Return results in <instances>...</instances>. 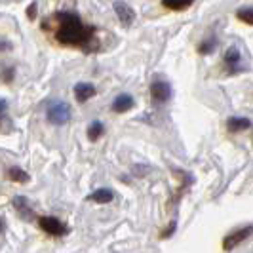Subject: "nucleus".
Masks as SVG:
<instances>
[{
    "instance_id": "9d476101",
    "label": "nucleus",
    "mask_w": 253,
    "mask_h": 253,
    "mask_svg": "<svg viewBox=\"0 0 253 253\" xmlns=\"http://www.w3.org/2000/svg\"><path fill=\"white\" fill-rule=\"evenodd\" d=\"M113 198H114L113 190H109V189H99V190H95V192L89 194V200H91V202H97V204H107V202H111Z\"/></svg>"
},
{
    "instance_id": "4468645a",
    "label": "nucleus",
    "mask_w": 253,
    "mask_h": 253,
    "mask_svg": "<svg viewBox=\"0 0 253 253\" xmlns=\"http://www.w3.org/2000/svg\"><path fill=\"white\" fill-rule=\"evenodd\" d=\"M192 2L194 0H162V4H164L168 10H175V12H181V10L189 8Z\"/></svg>"
},
{
    "instance_id": "1a4fd4ad",
    "label": "nucleus",
    "mask_w": 253,
    "mask_h": 253,
    "mask_svg": "<svg viewBox=\"0 0 253 253\" xmlns=\"http://www.w3.org/2000/svg\"><path fill=\"white\" fill-rule=\"evenodd\" d=\"M133 107V99H131V95H118L113 103V111L114 113H126Z\"/></svg>"
},
{
    "instance_id": "ddd939ff",
    "label": "nucleus",
    "mask_w": 253,
    "mask_h": 253,
    "mask_svg": "<svg viewBox=\"0 0 253 253\" xmlns=\"http://www.w3.org/2000/svg\"><path fill=\"white\" fill-rule=\"evenodd\" d=\"M6 175H8L10 181H15V183H27L29 181V173L23 171L21 168H10Z\"/></svg>"
},
{
    "instance_id": "20e7f679",
    "label": "nucleus",
    "mask_w": 253,
    "mask_h": 253,
    "mask_svg": "<svg viewBox=\"0 0 253 253\" xmlns=\"http://www.w3.org/2000/svg\"><path fill=\"white\" fill-rule=\"evenodd\" d=\"M253 232V227H244L240 230H236V232H232V234H228L227 238H225V244H223V248L230 252V250H234L238 244L246 240V238H250V234Z\"/></svg>"
},
{
    "instance_id": "9b49d317",
    "label": "nucleus",
    "mask_w": 253,
    "mask_h": 253,
    "mask_svg": "<svg viewBox=\"0 0 253 253\" xmlns=\"http://www.w3.org/2000/svg\"><path fill=\"white\" fill-rule=\"evenodd\" d=\"M6 111H8V103L0 99V131H4V133H8L12 129V122H10Z\"/></svg>"
},
{
    "instance_id": "39448f33",
    "label": "nucleus",
    "mask_w": 253,
    "mask_h": 253,
    "mask_svg": "<svg viewBox=\"0 0 253 253\" xmlns=\"http://www.w3.org/2000/svg\"><path fill=\"white\" fill-rule=\"evenodd\" d=\"M114 12H116L120 23L124 27H129L135 21V12H133L131 6H127L126 2H114Z\"/></svg>"
},
{
    "instance_id": "f3484780",
    "label": "nucleus",
    "mask_w": 253,
    "mask_h": 253,
    "mask_svg": "<svg viewBox=\"0 0 253 253\" xmlns=\"http://www.w3.org/2000/svg\"><path fill=\"white\" fill-rule=\"evenodd\" d=\"M225 61H227L228 67H232V65L238 63V61H240V53H238V50H236V48H230V50L227 51V55H225Z\"/></svg>"
},
{
    "instance_id": "6e6552de",
    "label": "nucleus",
    "mask_w": 253,
    "mask_h": 253,
    "mask_svg": "<svg viewBox=\"0 0 253 253\" xmlns=\"http://www.w3.org/2000/svg\"><path fill=\"white\" fill-rule=\"evenodd\" d=\"M75 95L76 99L80 103L88 101L89 97H93L95 95V88L91 86V84H86V82H80V84H76L75 86Z\"/></svg>"
},
{
    "instance_id": "aec40b11",
    "label": "nucleus",
    "mask_w": 253,
    "mask_h": 253,
    "mask_svg": "<svg viewBox=\"0 0 253 253\" xmlns=\"http://www.w3.org/2000/svg\"><path fill=\"white\" fill-rule=\"evenodd\" d=\"M10 50H12V44H10L8 40L0 38V51H10Z\"/></svg>"
},
{
    "instance_id": "f8f14e48",
    "label": "nucleus",
    "mask_w": 253,
    "mask_h": 253,
    "mask_svg": "<svg viewBox=\"0 0 253 253\" xmlns=\"http://www.w3.org/2000/svg\"><path fill=\"white\" fill-rule=\"evenodd\" d=\"M252 126V122L248 118H228L227 127L228 131H242V129H248Z\"/></svg>"
},
{
    "instance_id": "0eeeda50",
    "label": "nucleus",
    "mask_w": 253,
    "mask_h": 253,
    "mask_svg": "<svg viewBox=\"0 0 253 253\" xmlns=\"http://www.w3.org/2000/svg\"><path fill=\"white\" fill-rule=\"evenodd\" d=\"M13 208H15V211L19 213V217H21L23 221L35 219V211H33V208H31L29 200L23 198V196H15V198H13Z\"/></svg>"
},
{
    "instance_id": "2eb2a0df",
    "label": "nucleus",
    "mask_w": 253,
    "mask_h": 253,
    "mask_svg": "<svg viewBox=\"0 0 253 253\" xmlns=\"http://www.w3.org/2000/svg\"><path fill=\"white\" fill-rule=\"evenodd\" d=\"M101 135H103V124L101 122H93V124L88 127V137L91 141H97Z\"/></svg>"
},
{
    "instance_id": "f03ea898",
    "label": "nucleus",
    "mask_w": 253,
    "mask_h": 253,
    "mask_svg": "<svg viewBox=\"0 0 253 253\" xmlns=\"http://www.w3.org/2000/svg\"><path fill=\"white\" fill-rule=\"evenodd\" d=\"M48 120L55 126H63L71 120V107L65 101H51L48 105Z\"/></svg>"
},
{
    "instance_id": "f257e3e1",
    "label": "nucleus",
    "mask_w": 253,
    "mask_h": 253,
    "mask_svg": "<svg viewBox=\"0 0 253 253\" xmlns=\"http://www.w3.org/2000/svg\"><path fill=\"white\" fill-rule=\"evenodd\" d=\"M46 29L51 31L53 38L63 46H73L84 51L97 50L95 29L91 25H86L76 13L59 12L51 15L48 21H44V31Z\"/></svg>"
},
{
    "instance_id": "412c9836",
    "label": "nucleus",
    "mask_w": 253,
    "mask_h": 253,
    "mask_svg": "<svg viewBox=\"0 0 253 253\" xmlns=\"http://www.w3.org/2000/svg\"><path fill=\"white\" fill-rule=\"evenodd\" d=\"M12 76H13V69H6V71H4V76H2V78H4L6 82H10V80H12Z\"/></svg>"
},
{
    "instance_id": "6ab92c4d",
    "label": "nucleus",
    "mask_w": 253,
    "mask_h": 253,
    "mask_svg": "<svg viewBox=\"0 0 253 253\" xmlns=\"http://www.w3.org/2000/svg\"><path fill=\"white\" fill-rule=\"evenodd\" d=\"M27 15H29V19H35V17H37V2H33V4L27 8Z\"/></svg>"
},
{
    "instance_id": "423d86ee",
    "label": "nucleus",
    "mask_w": 253,
    "mask_h": 253,
    "mask_svg": "<svg viewBox=\"0 0 253 253\" xmlns=\"http://www.w3.org/2000/svg\"><path fill=\"white\" fill-rule=\"evenodd\" d=\"M151 95L156 103H166L171 97V88L168 82H154L151 86Z\"/></svg>"
},
{
    "instance_id": "7ed1b4c3",
    "label": "nucleus",
    "mask_w": 253,
    "mask_h": 253,
    "mask_svg": "<svg viewBox=\"0 0 253 253\" xmlns=\"http://www.w3.org/2000/svg\"><path fill=\"white\" fill-rule=\"evenodd\" d=\"M38 225H40V228L44 232H48L50 236H63V234H67V227L59 219H55V217H40Z\"/></svg>"
},
{
    "instance_id": "4be33fe9",
    "label": "nucleus",
    "mask_w": 253,
    "mask_h": 253,
    "mask_svg": "<svg viewBox=\"0 0 253 253\" xmlns=\"http://www.w3.org/2000/svg\"><path fill=\"white\" fill-rule=\"evenodd\" d=\"M2 230H4V219L0 217V232H2Z\"/></svg>"
},
{
    "instance_id": "dca6fc26",
    "label": "nucleus",
    "mask_w": 253,
    "mask_h": 253,
    "mask_svg": "<svg viewBox=\"0 0 253 253\" xmlns=\"http://www.w3.org/2000/svg\"><path fill=\"white\" fill-rule=\"evenodd\" d=\"M238 19L248 23V25H253V8H242L238 10Z\"/></svg>"
},
{
    "instance_id": "a211bd4d",
    "label": "nucleus",
    "mask_w": 253,
    "mask_h": 253,
    "mask_svg": "<svg viewBox=\"0 0 253 253\" xmlns=\"http://www.w3.org/2000/svg\"><path fill=\"white\" fill-rule=\"evenodd\" d=\"M213 44H215V40H213V38H211V40H208V42H206V44H202V46H200V48H198V50L202 51V53H208V51H211V48H213Z\"/></svg>"
}]
</instances>
